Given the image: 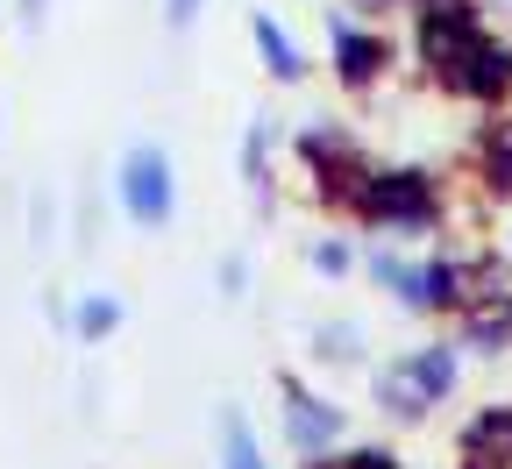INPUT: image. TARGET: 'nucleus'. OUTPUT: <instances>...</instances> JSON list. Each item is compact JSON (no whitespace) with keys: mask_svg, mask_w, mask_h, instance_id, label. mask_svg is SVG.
Instances as JSON below:
<instances>
[{"mask_svg":"<svg viewBox=\"0 0 512 469\" xmlns=\"http://www.w3.org/2000/svg\"><path fill=\"white\" fill-rule=\"evenodd\" d=\"M356 207L384 228V235H427L441 221V192L427 171H363Z\"/></svg>","mask_w":512,"mask_h":469,"instance_id":"nucleus-2","label":"nucleus"},{"mask_svg":"<svg viewBox=\"0 0 512 469\" xmlns=\"http://www.w3.org/2000/svg\"><path fill=\"white\" fill-rule=\"evenodd\" d=\"M221 469H271V462H264V448H256V434H249V420H242V413H221Z\"/></svg>","mask_w":512,"mask_h":469,"instance_id":"nucleus-10","label":"nucleus"},{"mask_svg":"<svg viewBox=\"0 0 512 469\" xmlns=\"http://www.w3.org/2000/svg\"><path fill=\"white\" fill-rule=\"evenodd\" d=\"M320 356H328V363H356L363 356V334L356 327H320Z\"/></svg>","mask_w":512,"mask_h":469,"instance_id":"nucleus-14","label":"nucleus"},{"mask_svg":"<svg viewBox=\"0 0 512 469\" xmlns=\"http://www.w3.org/2000/svg\"><path fill=\"white\" fill-rule=\"evenodd\" d=\"M328 43H335V79L342 86H370L384 64H392V43L384 36H370V29H356V22H328Z\"/></svg>","mask_w":512,"mask_h":469,"instance_id":"nucleus-7","label":"nucleus"},{"mask_svg":"<svg viewBox=\"0 0 512 469\" xmlns=\"http://www.w3.org/2000/svg\"><path fill=\"white\" fill-rule=\"evenodd\" d=\"M249 36H256V50H264V72H271L278 86H299V79H306V50L285 36V22L256 15V22H249Z\"/></svg>","mask_w":512,"mask_h":469,"instance_id":"nucleus-9","label":"nucleus"},{"mask_svg":"<svg viewBox=\"0 0 512 469\" xmlns=\"http://www.w3.org/2000/svg\"><path fill=\"white\" fill-rule=\"evenodd\" d=\"M313 469H399V455H384V448H356V455H335V462L320 455Z\"/></svg>","mask_w":512,"mask_h":469,"instance_id":"nucleus-15","label":"nucleus"},{"mask_svg":"<svg viewBox=\"0 0 512 469\" xmlns=\"http://www.w3.org/2000/svg\"><path fill=\"white\" fill-rule=\"evenodd\" d=\"M505 256H512V235H505Z\"/></svg>","mask_w":512,"mask_h":469,"instance_id":"nucleus-19","label":"nucleus"},{"mask_svg":"<svg viewBox=\"0 0 512 469\" xmlns=\"http://www.w3.org/2000/svg\"><path fill=\"white\" fill-rule=\"evenodd\" d=\"M313 271L320 278H349L356 271V249L349 242H313Z\"/></svg>","mask_w":512,"mask_h":469,"instance_id":"nucleus-13","label":"nucleus"},{"mask_svg":"<svg viewBox=\"0 0 512 469\" xmlns=\"http://www.w3.org/2000/svg\"><path fill=\"white\" fill-rule=\"evenodd\" d=\"M221 285H228V299L249 285V263H242V256H228V263H221Z\"/></svg>","mask_w":512,"mask_h":469,"instance_id":"nucleus-17","label":"nucleus"},{"mask_svg":"<svg viewBox=\"0 0 512 469\" xmlns=\"http://www.w3.org/2000/svg\"><path fill=\"white\" fill-rule=\"evenodd\" d=\"M121 327V306L114 299H86L79 306V334H86V342H100V334H114Z\"/></svg>","mask_w":512,"mask_h":469,"instance_id":"nucleus-12","label":"nucleus"},{"mask_svg":"<svg viewBox=\"0 0 512 469\" xmlns=\"http://www.w3.org/2000/svg\"><path fill=\"white\" fill-rule=\"evenodd\" d=\"M484 185L512 192V121H491V136H484Z\"/></svg>","mask_w":512,"mask_h":469,"instance_id":"nucleus-11","label":"nucleus"},{"mask_svg":"<svg viewBox=\"0 0 512 469\" xmlns=\"http://www.w3.org/2000/svg\"><path fill=\"white\" fill-rule=\"evenodd\" d=\"M456 384H463V349L456 342H427V349H406L377 377V406L392 420H427L434 406L456 398Z\"/></svg>","mask_w":512,"mask_h":469,"instance_id":"nucleus-1","label":"nucleus"},{"mask_svg":"<svg viewBox=\"0 0 512 469\" xmlns=\"http://www.w3.org/2000/svg\"><path fill=\"white\" fill-rule=\"evenodd\" d=\"M22 15H29V22H43V0H22Z\"/></svg>","mask_w":512,"mask_h":469,"instance_id":"nucleus-18","label":"nucleus"},{"mask_svg":"<svg viewBox=\"0 0 512 469\" xmlns=\"http://www.w3.org/2000/svg\"><path fill=\"white\" fill-rule=\"evenodd\" d=\"M392 299L413 306V313H463L470 306V263L448 256V249H434L427 263H399Z\"/></svg>","mask_w":512,"mask_h":469,"instance_id":"nucleus-4","label":"nucleus"},{"mask_svg":"<svg viewBox=\"0 0 512 469\" xmlns=\"http://www.w3.org/2000/svg\"><path fill=\"white\" fill-rule=\"evenodd\" d=\"M200 8H207V0H164V22H171V29H192V22H200Z\"/></svg>","mask_w":512,"mask_h":469,"instance_id":"nucleus-16","label":"nucleus"},{"mask_svg":"<svg viewBox=\"0 0 512 469\" xmlns=\"http://www.w3.org/2000/svg\"><path fill=\"white\" fill-rule=\"evenodd\" d=\"M448 93H463V100H505V93H512V43L477 36V43L463 50V64L448 72Z\"/></svg>","mask_w":512,"mask_h":469,"instance_id":"nucleus-5","label":"nucleus"},{"mask_svg":"<svg viewBox=\"0 0 512 469\" xmlns=\"http://www.w3.org/2000/svg\"><path fill=\"white\" fill-rule=\"evenodd\" d=\"M285 441H292L299 455H328V448L342 441V406H328V398L285 384Z\"/></svg>","mask_w":512,"mask_h":469,"instance_id":"nucleus-6","label":"nucleus"},{"mask_svg":"<svg viewBox=\"0 0 512 469\" xmlns=\"http://www.w3.org/2000/svg\"><path fill=\"white\" fill-rule=\"evenodd\" d=\"M456 455L463 469H512V406H484L477 420H463Z\"/></svg>","mask_w":512,"mask_h":469,"instance_id":"nucleus-8","label":"nucleus"},{"mask_svg":"<svg viewBox=\"0 0 512 469\" xmlns=\"http://www.w3.org/2000/svg\"><path fill=\"white\" fill-rule=\"evenodd\" d=\"M121 207L136 228H164L178 214V178H171V157L157 143H136L121 157Z\"/></svg>","mask_w":512,"mask_h":469,"instance_id":"nucleus-3","label":"nucleus"}]
</instances>
